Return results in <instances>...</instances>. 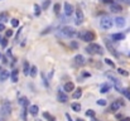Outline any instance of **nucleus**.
Here are the masks:
<instances>
[{"mask_svg": "<svg viewBox=\"0 0 130 121\" xmlns=\"http://www.w3.org/2000/svg\"><path fill=\"white\" fill-rule=\"evenodd\" d=\"M114 24V20L109 17V15H105L100 19V27L102 29H110Z\"/></svg>", "mask_w": 130, "mask_h": 121, "instance_id": "1", "label": "nucleus"}, {"mask_svg": "<svg viewBox=\"0 0 130 121\" xmlns=\"http://www.w3.org/2000/svg\"><path fill=\"white\" fill-rule=\"evenodd\" d=\"M8 56H9V57H12V51H10V49L8 51Z\"/></svg>", "mask_w": 130, "mask_h": 121, "instance_id": "44", "label": "nucleus"}, {"mask_svg": "<svg viewBox=\"0 0 130 121\" xmlns=\"http://www.w3.org/2000/svg\"><path fill=\"white\" fill-rule=\"evenodd\" d=\"M73 61H74V63H76V64H80V66H81V64H83V63H85V61H86V59H85V57L82 56V54H77V56H74Z\"/></svg>", "mask_w": 130, "mask_h": 121, "instance_id": "13", "label": "nucleus"}, {"mask_svg": "<svg viewBox=\"0 0 130 121\" xmlns=\"http://www.w3.org/2000/svg\"><path fill=\"white\" fill-rule=\"evenodd\" d=\"M102 3H105V4H114V0H102Z\"/></svg>", "mask_w": 130, "mask_h": 121, "instance_id": "38", "label": "nucleus"}, {"mask_svg": "<svg viewBox=\"0 0 130 121\" xmlns=\"http://www.w3.org/2000/svg\"><path fill=\"white\" fill-rule=\"evenodd\" d=\"M61 33L64 37H68V38H72V37L76 35V32H74V29L72 27H63L61 29Z\"/></svg>", "mask_w": 130, "mask_h": 121, "instance_id": "3", "label": "nucleus"}, {"mask_svg": "<svg viewBox=\"0 0 130 121\" xmlns=\"http://www.w3.org/2000/svg\"><path fill=\"white\" fill-rule=\"evenodd\" d=\"M111 39H112L114 42L124 40V39H125V34H124V33H115V34L111 35Z\"/></svg>", "mask_w": 130, "mask_h": 121, "instance_id": "10", "label": "nucleus"}, {"mask_svg": "<svg viewBox=\"0 0 130 121\" xmlns=\"http://www.w3.org/2000/svg\"><path fill=\"white\" fill-rule=\"evenodd\" d=\"M12 35H13V30H6V32H5V37H6V38H10Z\"/></svg>", "mask_w": 130, "mask_h": 121, "instance_id": "37", "label": "nucleus"}, {"mask_svg": "<svg viewBox=\"0 0 130 121\" xmlns=\"http://www.w3.org/2000/svg\"><path fill=\"white\" fill-rule=\"evenodd\" d=\"M87 52L89 53H96V54H104V49L99 46V44H96V43H91V44L87 47Z\"/></svg>", "mask_w": 130, "mask_h": 121, "instance_id": "2", "label": "nucleus"}, {"mask_svg": "<svg viewBox=\"0 0 130 121\" xmlns=\"http://www.w3.org/2000/svg\"><path fill=\"white\" fill-rule=\"evenodd\" d=\"M121 106H124V102H123L121 100L114 101V102L111 104V106H110V111H111V112H115V111H117V110L120 108Z\"/></svg>", "mask_w": 130, "mask_h": 121, "instance_id": "7", "label": "nucleus"}, {"mask_svg": "<svg viewBox=\"0 0 130 121\" xmlns=\"http://www.w3.org/2000/svg\"><path fill=\"white\" fill-rule=\"evenodd\" d=\"M114 23H115V25H116L117 28H124L125 24H126V21H125V19H124L123 17H116V18L114 19Z\"/></svg>", "mask_w": 130, "mask_h": 121, "instance_id": "8", "label": "nucleus"}, {"mask_svg": "<svg viewBox=\"0 0 130 121\" xmlns=\"http://www.w3.org/2000/svg\"><path fill=\"white\" fill-rule=\"evenodd\" d=\"M86 115L89 117H95V111L93 110H87V111H86Z\"/></svg>", "mask_w": 130, "mask_h": 121, "instance_id": "29", "label": "nucleus"}, {"mask_svg": "<svg viewBox=\"0 0 130 121\" xmlns=\"http://www.w3.org/2000/svg\"><path fill=\"white\" fill-rule=\"evenodd\" d=\"M106 100H97V105L99 106H106Z\"/></svg>", "mask_w": 130, "mask_h": 121, "instance_id": "34", "label": "nucleus"}, {"mask_svg": "<svg viewBox=\"0 0 130 121\" xmlns=\"http://www.w3.org/2000/svg\"><path fill=\"white\" fill-rule=\"evenodd\" d=\"M63 90H64V92H73V91H74V85H73V82L64 83Z\"/></svg>", "mask_w": 130, "mask_h": 121, "instance_id": "11", "label": "nucleus"}, {"mask_svg": "<svg viewBox=\"0 0 130 121\" xmlns=\"http://www.w3.org/2000/svg\"><path fill=\"white\" fill-rule=\"evenodd\" d=\"M74 15H76V19H74V23L77 25H81L83 23V13L80 8H77L74 10Z\"/></svg>", "mask_w": 130, "mask_h": 121, "instance_id": "5", "label": "nucleus"}, {"mask_svg": "<svg viewBox=\"0 0 130 121\" xmlns=\"http://www.w3.org/2000/svg\"><path fill=\"white\" fill-rule=\"evenodd\" d=\"M3 39H4V38H3L1 35H0V44H1V42H3Z\"/></svg>", "mask_w": 130, "mask_h": 121, "instance_id": "46", "label": "nucleus"}, {"mask_svg": "<svg viewBox=\"0 0 130 121\" xmlns=\"http://www.w3.org/2000/svg\"><path fill=\"white\" fill-rule=\"evenodd\" d=\"M40 76H42V80H43V82H44V86H46V87H48L49 85H48V81H47V78H46V74L42 72V73H40Z\"/></svg>", "mask_w": 130, "mask_h": 121, "instance_id": "28", "label": "nucleus"}, {"mask_svg": "<svg viewBox=\"0 0 130 121\" xmlns=\"http://www.w3.org/2000/svg\"><path fill=\"white\" fill-rule=\"evenodd\" d=\"M12 114V104L9 101H5L1 106V115L3 116H9Z\"/></svg>", "mask_w": 130, "mask_h": 121, "instance_id": "4", "label": "nucleus"}, {"mask_svg": "<svg viewBox=\"0 0 130 121\" xmlns=\"http://www.w3.org/2000/svg\"><path fill=\"white\" fill-rule=\"evenodd\" d=\"M21 116H23L24 121H27V108H25V107H23V112H21Z\"/></svg>", "mask_w": 130, "mask_h": 121, "instance_id": "36", "label": "nucleus"}, {"mask_svg": "<svg viewBox=\"0 0 130 121\" xmlns=\"http://www.w3.org/2000/svg\"><path fill=\"white\" fill-rule=\"evenodd\" d=\"M71 108L73 110V111H76V112H80V111H81V105L77 104V102H73V104L71 105Z\"/></svg>", "mask_w": 130, "mask_h": 121, "instance_id": "18", "label": "nucleus"}, {"mask_svg": "<svg viewBox=\"0 0 130 121\" xmlns=\"http://www.w3.org/2000/svg\"><path fill=\"white\" fill-rule=\"evenodd\" d=\"M3 58V56H1V53H0V59H1Z\"/></svg>", "mask_w": 130, "mask_h": 121, "instance_id": "48", "label": "nucleus"}, {"mask_svg": "<svg viewBox=\"0 0 130 121\" xmlns=\"http://www.w3.org/2000/svg\"><path fill=\"white\" fill-rule=\"evenodd\" d=\"M129 56H130V53H129Z\"/></svg>", "mask_w": 130, "mask_h": 121, "instance_id": "50", "label": "nucleus"}, {"mask_svg": "<svg viewBox=\"0 0 130 121\" xmlns=\"http://www.w3.org/2000/svg\"><path fill=\"white\" fill-rule=\"evenodd\" d=\"M0 46H1L3 48H6V46H8V39H6V38H4V39H3V42H1V44H0Z\"/></svg>", "mask_w": 130, "mask_h": 121, "instance_id": "35", "label": "nucleus"}, {"mask_svg": "<svg viewBox=\"0 0 130 121\" xmlns=\"http://www.w3.org/2000/svg\"><path fill=\"white\" fill-rule=\"evenodd\" d=\"M30 68H32V67H29V63H28V62L25 61V62H24V71H23L25 76L30 74Z\"/></svg>", "mask_w": 130, "mask_h": 121, "instance_id": "20", "label": "nucleus"}, {"mask_svg": "<svg viewBox=\"0 0 130 121\" xmlns=\"http://www.w3.org/2000/svg\"><path fill=\"white\" fill-rule=\"evenodd\" d=\"M34 9H36V14L39 15V14H40V10H42V6H39V5L36 4V5H34Z\"/></svg>", "mask_w": 130, "mask_h": 121, "instance_id": "33", "label": "nucleus"}, {"mask_svg": "<svg viewBox=\"0 0 130 121\" xmlns=\"http://www.w3.org/2000/svg\"><path fill=\"white\" fill-rule=\"evenodd\" d=\"M3 30H5V25L4 23H0V32H3Z\"/></svg>", "mask_w": 130, "mask_h": 121, "instance_id": "39", "label": "nucleus"}, {"mask_svg": "<svg viewBox=\"0 0 130 121\" xmlns=\"http://www.w3.org/2000/svg\"><path fill=\"white\" fill-rule=\"evenodd\" d=\"M10 77H12V82L13 83H17L18 82V69H14L12 72V74H10Z\"/></svg>", "mask_w": 130, "mask_h": 121, "instance_id": "17", "label": "nucleus"}, {"mask_svg": "<svg viewBox=\"0 0 130 121\" xmlns=\"http://www.w3.org/2000/svg\"><path fill=\"white\" fill-rule=\"evenodd\" d=\"M49 5H51V0H46V1L42 4V10H47Z\"/></svg>", "mask_w": 130, "mask_h": 121, "instance_id": "25", "label": "nucleus"}, {"mask_svg": "<svg viewBox=\"0 0 130 121\" xmlns=\"http://www.w3.org/2000/svg\"><path fill=\"white\" fill-rule=\"evenodd\" d=\"M38 106L37 105H32V106H29V114L30 115H33V116H37V114H38Z\"/></svg>", "mask_w": 130, "mask_h": 121, "instance_id": "15", "label": "nucleus"}, {"mask_svg": "<svg viewBox=\"0 0 130 121\" xmlns=\"http://www.w3.org/2000/svg\"><path fill=\"white\" fill-rule=\"evenodd\" d=\"M64 14H66L67 17H71L73 14V6L70 4V3H64Z\"/></svg>", "mask_w": 130, "mask_h": 121, "instance_id": "9", "label": "nucleus"}, {"mask_svg": "<svg viewBox=\"0 0 130 121\" xmlns=\"http://www.w3.org/2000/svg\"><path fill=\"white\" fill-rule=\"evenodd\" d=\"M5 19V15H3V14H0V21H1V20H4Z\"/></svg>", "mask_w": 130, "mask_h": 121, "instance_id": "42", "label": "nucleus"}, {"mask_svg": "<svg viewBox=\"0 0 130 121\" xmlns=\"http://www.w3.org/2000/svg\"><path fill=\"white\" fill-rule=\"evenodd\" d=\"M123 95L130 101V91H129V90H124V91H123Z\"/></svg>", "mask_w": 130, "mask_h": 121, "instance_id": "32", "label": "nucleus"}, {"mask_svg": "<svg viewBox=\"0 0 130 121\" xmlns=\"http://www.w3.org/2000/svg\"><path fill=\"white\" fill-rule=\"evenodd\" d=\"M121 121H130V117H124Z\"/></svg>", "mask_w": 130, "mask_h": 121, "instance_id": "43", "label": "nucleus"}, {"mask_svg": "<svg viewBox=\"0 0 130 121\" xmlns=\"http://www.w3.org/2000/svg\"><path fill=\"white\" fill-rule=\"evenodd\" d=\"M19 104H20L21 106H23V107H27V106H28V104H29V101H28V98H27V97H20Z\"/></svg>", "mask_w": 130, "mask_h": 121, "instance_id": "21", "label": "nucleus"}, {"mask_svg": "<svg viewBox=\"0 0 130 121\" xmlns=\"http://www.w3.org/2000/svg\"><path fill=\"white\" fill-rule=\"evenodd\" d=\"M30 76L33 77V78L37 76V66H32V68H30Z\"/></svg>", "mask_w": 130, "mask_h": 121, "instance_id": "23", "label": "nucleus"}, {"mask_svg": "<svg viewBox=\"0 0 130 121\" xmlns=\"http://www.w3.org/2000/svg\"><path fill=\"white\" fill-rule=\"evenodd\" d=\"M81 38H82L85 42L91 43V42L95 40V33H92V32H86V33H83V34H81Z\"/></svg>", "mask_w": 130, "mask_h": 121, "instance_id": "6", "label": "nucleus"}, {"mask_svg": "<svg viewBox=\"0 0 130 121\" xmlns=\"http://www.w3.org/2000/svg\"><path fill=\"white\" fill-rule=\"evenodd\" d=\"M81 96H82V90H81V88L74 90V92H73V98H74V100H77V98H80Z\"/></svg>", "mask_w": 130, "mask_h": 121, "instance_id": "19", "label": "nucleus"}, {"mask_svg": "<svg viewBox=\"0 0 130 121\" xmlns=\"http://www.w3.org/2000/svg\"><path fill=\"white\" fill-rule=\"evenodd\" d=\"M105 62H106L107 64H109V66H111L112 68H115V63H114L111 59H109V58H105Z\"/></svg>", "mask_w": 130, "mask_h": 121, "instance_id": "31", "label": "nucleus"}, {"mask_svg": "<svg viewBox=\"0 0 130 121\" xmlns=\"http://www.w3.org/2000/svg\"><path fill=\"white\" fill-rule=\"evenodd\" d=\"M117 1H121V3H126L128 0H117Z\"/></svg>", "mask_w": 130, "mask_h": 121, "instance_id": "45", "label": "nucleus"}, {"mask_svg": "<svg viewBox=\"0 0 130 121\" xmlns=\"http://www.w3.org/2000/svg\"><path fill=\"white\" fill-rule=\"evenodd\" d=\"M8 77H9V72L8 71H0V82H3V81H6L8 80Z\"/></svg>", "mask_w": 130, "mask_h": 121, "instance_id": "16", "label": "nucleus"}, {"mask_svg": "<svg viewBox=\"0 0 130 121\" xmlns=\"http://www.w3.org/2000/svg\"><path fill=\"white\" fill-rule=\"evenodd\" d=\"M71 46H72L73 48H77V47H78V44H77L76 42H72V43H71Z\"/></svg>", "mask_w": 130, "mask_h": 121, "instance_id": "40", "label": "nucleus"}, {"mask_svg": "<svg viewBox=\"0 0 130 121\" xmlns=\"http://www.w3.org/2000/svg\"><path fill=\"white\" fill-rule=\"evenodd\" d=\"M53 9H55V13H56V14H58V13H59V10H61V4H55Z\"/></svg>", "mask_w": 130, "mask_h": 121, "instance_id": "30", "label": "nucleus"}, {"mask_svg": "<svg viewBox=\"0 0 130 121\" xmlns=\"http://www.w3.org/2000/svg\"><path fill=\"white\" fill-rule=\"evenodd\" d=\"M57 98H58V101L62 102V104H64V102H67V101H68V96H67L66 93H62V92L58 93Z\"/></svg>", "mask_w": 130, "mask_h": 121, "instance_id": "14", "label": "nucleus"}, {"mask_svg": "<svg viewBox=\"0 0 130 121\" xmlns=\"http://www.w3.org/2000/svg\"><path fill=\"white\" fill-rule=\"evenodd\" d=\"M117 72L120 73V74H123V76H129V72L125 71L124 68H117Z\"/></svg>", "mask_w": 130, "mask_h": 121, "instance_id": "27", "label": "nucleus"}, {"mask_svg": "<svg viewBox=\"0 0 130 121\" xmlns=\"http://www.w3.org/2000/svg\"><path fill=\"white\" fill-rule=\"evenodd\" d=\"M10 23H12V27H13V28L19 27V20H18V19H12V20H10Z\"/></svg>", "mask_w": 130, "mask_h": 121, "instance_id": "26", "label": "nucleus"}, {"mask_svg": "<svg viewBox=\"0 0 130 121\" xmlns=\"http://www.w3.org/2000/svg\"><path fill=\"white\" fill-rule=\"evenodd\" d=\"M0 121H5V119L4 117H0Z\"/></svg>", "mask_w": 130, "mask_h": 121, "instance_id": "47", "label": "nucleus"}, {"mask_svg": "<svg viewBox=\"0 0 130 121\" xmlns=\"http://www.w3.org/2000/svg\"><path fill=\"white\" fill-rule=\"evenodd\" d=\"M66 119H67V120H68V121H73V120H72V119H71V116H70V115H68V114H66Z\"/></svg>", "mask_w": 130, "mask_h": 121, "instance_id": "41", "label": "nucleus"}, {"mask_svg": "<svg viewBox=\"0 0 130 121\" xmlns=\"http://www.w3.org/2000/svg\"><path fill=\"white\" fill-rule=\"evenodd\" d=\"M111 88V86L110 85H107V83H105L102 87H101V90H100V92L101 93H106V92H109V90Z\"/></svg>", "mask_w": 130, "mask_h": 121, "instance_id": "22", "label": "nucleus"}, {"mask_svg": "<svg viewBox=\"0 0 130 121\" xmlns=\"http://www.w3.org/2000/svg\"><path fill=\"white\" fill-rule=\"evenodd\" d=\"M43 117H44L46 120H48V121H55V117L51 116L48 112H43Z\"/></svg>", "mask_w": 130, "mask_h": 121, "instance_id": "24", "label": "nucleus"}, {"mask_svg": "<svg viewBox=\"0 0 130 121\" xmlns=\"http://www.w3.org/2000/svg\"><path fill=\"white\" fill-rule=\"evenodd\" d=\"M110 10H111L112 13H120L121 10H123V8H121V5H120V4L114 3V4H111V5H110Z\"/></svg>", "mask_w": 130, "mask_h": 121, "instance_id": "12", "label": "nucleus"}, {"mask_svg": "<svg viewBox=\"0 0 130 121\" xmlns=\"http://www.w3.org/2000/svg\"><path fill=\"white\" fill-rule=\"evenodd\" d=\"M77 121H83V120H81V119H78V120H77Z\"/></svg>", "mask_w": 130, "mask_h": 121, "instance_id": "49", "label": "nucleus"}]
</instances>
